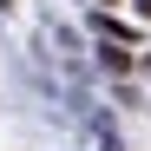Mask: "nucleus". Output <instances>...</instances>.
<instances>
[{"mask_svg":"<svg viewBox=\"0 0 151 151\" xmlns=\"http://www.w3.org/2000/svg\"><path fill=\"white\" fill-rule=\"evenodd\" d=\"M138 13H145V20H151V0H138Z\"/></svg>","mask_w":151,"mask_h":151,"instance_id":"f257e3e1","label":"nucleus"},{"mask_svg":"<svg viewBox=\"0 0 151 151\" xmlns=\"http://www.w3.org/2000/svg\"><path fill=\"white\" fill-rule=\"evenodd\" d=\"M0 7H7V0H0Z\"/></svg>","mask_w":151,"mask_h":151,"instance_id":"f03ea898","label":"nucleus"}]
</instances>
